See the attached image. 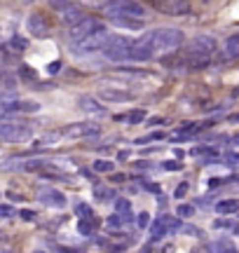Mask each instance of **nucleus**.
Masks as SVG:
<instances>
[{
  "label": "nucleus",
  "instance_id": "nucleus-1",
  "mask_svg": "<svg viewBox=\"0 0 239 253\" xmlns=\"http://www.w3.org/2000/svg\"><path fill=\"white\" fill-rule=\"evenodd\" d=\"M148 40H150L153 52H155V49L174 52L176 47H181V42H183V33H181L178 28H157V31H150V33H148Z\"/></svg>",
  "mask_w": 239,
  "mask_h": 253
},
{
  "label": "nucleus",
  "instance_id": "nucleus-2",
  "mask_svg": "<svg viewBox=\"0 0 239 253\" xmlns=\"http://www.w3.org/2000/svg\"><path fill=\"white\" fill-rule=\"evenodd\" d=\"M108 31L106 28H96L92 36H87L84 40H80L78 45H73V52H78V54H89V52H99V49H103V45H106V40H108Z\"/></svg>",
  "mask_w": 239,
  "mask_h": 253
},
{
  "label": "nucleus",
  "instance_id": "nucleus-3",
  "mask_svg": "<svg viewBox=\"0 0 239 253\" xmlns=\"http://www.w3.org/2000/svg\"><path fill=\"white\" fill-rule=\"evenodd\" d=\"M96 28H101V24H99V19L94 17H82L75 26H71V31H68V38H71V42L73 45H78L80 40H84L87 36H92Z\"/></svg>",
  "mask_w": 239,
  "mask_h": 253
},
{
  "label": "nucleus",
  "instance_id": "nucleus-4",
  "mask_svg": "<svg viewBox=\"0 0 239 253\" xmlns=\"http://www.w3.org/2000/svg\"><path fill=\"white\" fill-rule=\"evenodd\" d=\"M129 59H134V61H148V59H153V47H150L148 33L129 45Z\"/></svg>",
  "mask_w": 239,
  "mask_h": 253
},
{
  "label": "nucleus",
  "instance_id": "nucleus-5",
  "mask_svg": "<svg viewBox=\"0 0 239 253\" xmlns=\"http://www.w3.org/2000/svg\"><path fill=\"white\" fill-rule=\"evenodd\" d=\"M213 49H216V40L209 36H197L188 45V52L193 56H206V59H209V54H211Z\"/></svg>",
  "mask_w": 239,
  "mask_h": 253
},
{
  "label": "nucleus",
  "instance_id": "nucleus-6",
  "mask_svg": "<svg viewBox=\"0 0 239 253\" xmlns=\"http://www.w3.org/2000/svg\"><path fill=\"white\" fill-rule=\"evenodd\" d=\"M101 129L92 122H78V125H71L61 129V136H68V138H84V136H99Z\"/></svg>",
  "mask_w": 239,
  "mask_h": 253
},
{
  "label": "nucleus",
  "instance_id": "nucleus-7",
  "mask_svg": "<svg viewBox=\"0 0 239 253\" xmlns=\"http://www.w3.org/2000/svg\"><path fill=\"white\" fill-rule=\"evenodd\" d=\"M28 136V129L17 122H2L0 120V138L2 141H21Z\"/></svg>",
  "mask_w": 239,
  "mask_h": 253
},
{
  "label": "nucleus",
  "instance_id": "nucleus-8",
  "mask_svg": "<svg viewBox=\"0 0 239 253\" xmlns=\"http://www.w3.org/2000/svg\"><path fill=\"white\" fill-rule=\"evenodd\" d=\"M28 31H31L36 38H45L47 33H49V21H47L45 14L33 12V14L28 17Z\"/></svg>",
  "mask_w": 239,
  "mask_h": 253
},
{
  "label": "nucleus",
  "instance_id": "nucleus-9",
  "mask_svg": "<svg viewBox=\"0 0 239 253\" xmlns=\"http://www.w3.org/2000/svg\"><path fill=\"white\" fill-rule=\"evenodd\" d=\"M38 199H40L42 204H47V207H56V209H64L66 207L64 192H59V190H54V188L40 190V192H38Z\"/></svg>",
  "mask_w": 239,
  "mask_h": 253
},
{
  "label": "nucleus",
  "instance_id": "nucleus-10",
  "mask_svg": "<svg viewBox=\"0 0 239 253\" xmlns=\"http://www.w3.org/2000/svg\"><path fill=\"white\" fill-rule=\"evenodd\" d=\"M157 9H162L164 14H174V17H178V14H188L190 12V5L188 2H183V0H166V2H155Z\"/></svg>",
  "mask_w": 239,
  "mask_h": 253
},
{
  "label": "nucleus",
  "instance_id": "nucleus-11",
  "mask_svg": "<svg viewBox=\"0 0 239 253\" xmlns=\"http://www.w3.org/2000/svg\"><path fill=\"white\" fill-rule=\"evenodd\" d=\"M78 103H80V108H82L84 113H89V115H96V118H103V115H106V108H103L94 96H80Z\"/></svg>",
  "mask_w": 239,
  "mask_h": 253
},
{
  "label": "nucleus",
  "instance_id": "nucleus-12",
  "mask_svg": "<svg viewBox=\"0 0 239 253\" xmlns=\"http://www.w3.org/2000/svg\"><path fill=\"white\" fill-rule=\"evenodd\" d=\"M99 96H101L103 101H108V103H122V101L134 99V94H131V91H122V89H101Z\"/></svg>",
  "mask_w": 239,
  "mask_h": 253
},
{
  "label": "nucleus",
  "instance_id": "nucleus-13",
  "mask_svg": "<svg viewBox=\"0 0 239 253\" xmlns=\"http://www.w3.org/2000/svg\"><path fill=\"white\" fill-rule=\"evenodd\" d=\"M59 141H61V131H47V134H42L40 138H36L33 145H36V148H52V145H56Z\"/></svg>",
  "mask_w": 239,
  "mask_h": 253
},
{
  "label": "nucleus",
  "instance_id": "nucleus-14",
  "mask_svg": "<svg viewBox=\"0 0 239 253\" xmlns=\"http://www.w3.org/2000/svg\"><path fill=\"white\" fill-rule=\"evenodd\" d=\"M115 209H118V216L122 218V223H131V220H134L131 202H129V199H115Z\"/></svg>",
  "mask_w": 239,
  "mask_h": 253
},
{
  "label": "nucleus",
  "instance_id": "nucleus-15",
  "mask_svg": "<svg viewBox=\"0 0 239 253\" xmlns=\"http://www.w3.org/2000/svg\"><path fill=\"white\" fill-rule=\"evenodd\" d=\"M113 24L120 26V28H129V31H141V28H143V21H138V19H129V17L113 19Z\"/></svg>",
  "mask_w": 239,
  "mask_h": 253
},
{
  "label": "nucleus",
  "instance_id": "nucleus-16",
  "mask_svg": "<svg viewBox=\"0 0 239 253\" xmlns=\"http://www.w3.org/2000/svg\"><path fill=\"white\" fill-rule=\"evenodd\" d=\"M80 19H82V12H80L78 5H71V7L64 12V24H68V26H75Z\"/></svg>",
  "mask_w": 239,
  "mask_h": 253
},
{
  "label": "nucleus",
  "instance_id": "nucleus-17",
  "mask_svg": "<svg viewBox=\"0 0 239 253\" xmlns=\"http://www.w3.org/2000/svg\"><path fill=\"white\" fill-rule=\"evenodd\" d=\"M239 54V36H230L228 42H225V56L228 59H235Z\"/></svg>",
  "mask_w": 239,
  "mask_h": 253
},
{
  "label": "nucleus",
  "instance_id": "nucleus-18",
  "mask_svg": "<svg viewBox=\"0 0 239 253\" xmlns=\"http://www.w3.org/2000/svg\"><path fill=\"white\" fill-rule=\"evenodd\" d=\"M237 207H239L237 199H223V202L216 204V211H218V213H235Z\"/></svg>",
  "mask_w": 239,
  "mask_h": 253
},
{
  "label": "nucleus",
  "instance_id": "nucleus-19",
  "mask_svg": "<svg viewBox=\"0 0 239 253\" xmlns=\"http://www.w3.org/2000/svg\"><path fill=\"white\" fill-rule=\"evenodd\" d=\"M94 197L99 199V202H108V199L115 197V190L103 188V185H96V188H94Z\"/></svg>",
  "mask_w": 239,
  "mask_h": 253
},
{
  "label": "nucleus",
  "instance_id": "nucleus-20",
  "mask_svg": "<svg viewBox=\"0 0 239 253\" xmlns=\"http://www.w3.org/2000/svg\"><path fill=\"white\" fill-rule=\"evenodd\" d=\"M14 110H21V113H36V110H40V103H36V101H17V103H14Z\"/></svg>",
  "mask_w": 239,
  "mask_h": 253
},
{
  "label": "nucleus",
  "instance_id": "nucleus-21",
  "mask_svg": "<svg viewBox=\"0 0 239 253\" xmlns=\"http://www.w3.org/2000/svg\"><path fill=\"white\" fill-rule=\"evenodd\" d=\"M78 230H80L82 235H92L94 230H96V218H82L80 225H78Z\"/></svg>",
  "mask_w": 239,
  "mask_h": 253
},
{
  "label": "nucleus",
  "instance_id": "nucleus-22",
  "mask_svg": "<svg viewBox=\"0 0 239 253\" xmlns=\"http://www.w3.org/2000/svg\"><path fill=\"white\" fill-rule=\"evenodd\" d=\"M113 167H115V164H113L111 160H96V162H94V171H99V173H111Z\"/></svg>",
  "mask_w": 239,
  "mask_h": 253
},
{
  "label": "nucleus",
  "instance_id": "nucleus-23",
  "mask_svg": "<svg viewBox=\"0 0 239 253\" xmlns=\"http://www.w3.org/2000/svg\"><path fill=\"white\" fill-rule=\"evenodd\" d=\"M159 223L164 225V230H166V232H169V230H178V225H181V223H178V218L169 216V213H164V216L159 218Z\"/></svg>",
  "mask_w": 239,
  "mask_h": 253
},
{
  "label": "nucleus",
  "instance_id": "nucleus-24",
  "mask_svg": "<svg viewBox=\"0 0 239 253\" xmlns=\"http://www.w3.org/2000/svg\"><path fill=\"white\" fill-rule=\"evenodd\" d=\"M143 120H146V110H131V113L127 115L129 125H141Z\"/></svg>",
  "mask_w": 239,
  "mask_h": 253
},
{
  "label": "nucleus",
  "instance_id": "nucleus-25",
  "mask_svg": "<svg viewBox=\"0 0 239 253\" xmlns=\"http://www.w3.org/2000/svg\"><path fill=\"white\" fill-rule=\"evenodd\" d=\"M209 66V59L206 56H190V68L199 71V68H206Z\"/></svg>",
  "mask_w": 239,
  "mask_h": 253
},
{
  "label": "nucleus",
  "instance_id": "nucleus-26",
  "mask_svg": "<svg viewBox=\"0 0 239 253\" xmlns=\"http://www.w3.org/2000/svg\"><path fill=\"white\" fill-rule=\"evenodd\" d=\"M178 232L190 235V237H204L202 230H199V227H195V225H178Z\"/></svg>",
  "mask_w": 239,
  "mask_h": 253
},
{
  "label": "nucleus",
  "instance_id": "nucleus-27",
  "mask_svg": "<svg viewBox=\"0 0 239 253\" xmlns=\"http://www.w3.org/2000/svg\"><path fill=\"white\" fill-rule=\"evenodd\" d=\"M45 167H47L45 160H31V162L24 164V169H26V171H40V169H45Z\"/></svg>",
  "mask_w": 239,
  "mask_h": 253
},
{
  "label": "nucleus",
  "instance_id": "nucleus-28",
  "mask_svg": "<svg viewBox=\"0 0 239 253\" xmlns=\"http://www.w3.org/2000/svg\"><path fill=\"white\" fill-rule=\"evenodd\" d=\"M195 213V207L193 204H181V207L176 209V216H181V218H190Z\"/></svg>",
  "mask_w": 239,
  "mask_h": 253
},
{
  "label": "nucleus",
  "instance_id": "nucleus-29",
  "mask_svg": "<svg viewBox=\"0 0 239 253\" xmlns=\"http://www.w3.org/2000/svg\"><path fill=\"white\" fill-rule=\"evenodd\" d=\"M19 75L26 78V80H38V73L33 71L31 66H21V68H19Z\"/></svg>",
  "mask_w": 239,
  "mask_h": 253
},
{
  "label": "nucleus",
  "instance_id": "nucleus-30",
  "mask_svg": "<svg viewBox=\"0 0 239 253\" xmlns=\"http://www.w3.org/2000/svg\"><path fill=\"white\" fill-rule=\"evenodd\" d=\"M9 45L14 47V52H24V49H26V40H24V38H19V36H14L12 40H9Z\"/></svg>",
  "mask_w": 239,
  "mask_h": 253
},
{
  "label": "nucleus",
  "instance_id": "nucleus-31",
  "mask_svg": "<svg viewBox=\"0 0 239 253\" xmlns=\"http://www.w3.org/2000/svg\"><path fill=\"white\" fill-rule=\"evenodd\" d=\"M75 213L82 218H92V209H89V204H75Z\"/></svg>",
  "mask_w": 239,
  "mask_h": 253
},
{
  "label": "nucleus",
  "instance_id": "nucleus-32",
  "mask_svg": "<svg viewBox=\"0 0 239 253\" xmlns=\"http://www.w3.org/2000/svg\"><path fill=\"white\" fill-rule=\"evenodd\" d=\"M150 232H153V239H162V237L166 235L164 225H162V223H159V220H157L155 225H153V230H150Z\"/></svg>",
  "mask_w": 239,
  "mask_h": 253
},
{
  "label": "nucleus",
  "instance_id": "nucleus-33",
  "mask_svg": "<svg viewBox=\"0 0 239 253\" xmlns=\"http://www.w3.org/2000/svg\"><path fill=\"white\" fill-rule=\"evenodd\" d=\"M162 169H166V171H178V169H183V164L176 162V160H166V162L162 164Z\"/></svg>",
  "mask_w": 239,
  "mask_h": 253
},
{
  "label": "nucleus",
  "instance_id": "nucleus-34",
  "mask_svg": "<svg viewBox=\"0 0 239 253\" xmlns=\"http://www.w3.org/2000/svg\"><path fill=\"white\" fill-rule=\"evenodd\" d=\"M106 225H108V227H120V225H122V218H120L118 213H113V216H108Z\"/></svg>",
  "mask_w": 239,
  "mask_h": 253
},
{
  "label": "nucleus",
  "instance_id": "nucleus-35",
  "mask_svg": "<svg viewBox=\"0 0 239 253\" xmlns=\"http://www.w3.org/2000/svg\"><path fill=\"white\" fill-rule=\"evenodd\" d=\"M14 216V209L7 207V204H0V218H12Z\"/></svg>",
  "mask_w": 239,
  "mask_h": 253
},
{
  "label": "nucleus",
  "instance_id": "nucleus-36",
  "mask_svg": "<svg viewBox=\"0 0 239 253\" xmlns=\"http://www.w3.org/2000/svg\"><path fill=\"white\" fill-rule=\"evenodd\" d=\"M150 225V213L143 211V213H138V227H148Z\"/></svg>",
  "mask_w": 239,
  "mask_h": 253
},
{
  "label": "nucleus",
  "instance_id": "nucleus-37",
  "mask_svg": "<svg viewBox=\"0 0 239 253\" xmlns=\"http://www.w3.org/2000/svg\"><path fill=\"white\" fill-rule=\"evenodd\" d=\"M185 192H188V183H181V185L176 188L174 197H176V199H181V197H185Z\"/></svg>",
  "mask_w": 239,
  "mask_h": 253
},
{
  "label": "nucleus",
  "instance_id": "nucleus-38",
  "mask_svg": "<svg viewBox=\"0 0 239 253\" xmlns=\"http://www.w3.org/2000/svg\"><path fill=\"white\" fill-rule=\"evenodd\" d=\"M59 71H61V61H52L47 66V73H49V75H54V73H59Z\"/></svg>",
  "mask_w": 239,
  "mask_h": 253
},
{
  "label": "nucleus",
  "instance_id": "nucleus-39",
  "mask_svg": "<svg viewBox=\"0 0 239 253\" xmlns=\"http://www.w3.org/2000/svg\"><path fill=\"white\" fill-rule=\"evenodd\" d=\"M19 216L24 218V220H33V218H36V213H33L31 209H21V211H19Z\"/></svg>",
  "mask_w": 239,
  "mask_h": 253
},
{
  "label": "nucleus",
  "instance_id": "nucleus-40",
  "mask_svg": "<svg viewBox=\"0 0 239 253\" xmlns=\"http://www.w3.org/2000/svg\"><path fill=\"white\" fill-rule=\"evenodd\" d=\"M71 7V2H52V9H59V12H66Z\"/></svg>",
  "mask_w": 239,
  "mask_h": 253
},
{
  "label": "nucleus",
  "instance_id": "nucleus-41",
  "mask_svg": "<svg viewBox=\"0 0 239 253\" xmlns=\"http://www.w3.org/2000/svg\"><path fill=\"white\" fill-rule=\"evenodd\" d=\"M146 190H148V192H155V195H157V192H159L162 188H159L157 183H146Z\"/></svg>",
  "mask_w": 239,
  "mask_h": 253
},
{
  "label": "nucleus",
  "instance_id": "nucleus-42",
  "mask_svg": "<svg viewBox=\"0 0 239 253\" xmlns=\"http://www.w3.org/2000/svg\"><path fill=\"white\" fill-rule=\"evenodd\" d=\"M111 181H113V183H124L127 178H124L122 173H113V178H111Z\"/></svg>",
  "mask_w": 239,
  "mask_h": 253
},
{
  "label": "nucleus",
  "instance_id": "nucleus-43",
  "mask_svg": "<svg viewBox=\"0 0 239 253\" xmlns=\"http://www.w3.org/2000/svg\"><path fill=\"white\" fill-rule=\"evenodd\" d=\"M176 251V246L174 244H166L164 246V249H162V251H159V253H174Z\"/></svg>",
  "mask_w": 239,
  "mask_h": 253
},
{
  "label": "nucleus",
  "instance_id": "nucleus-44",
  "mask_svg": "<svg viewBox=\"0 0 239 253\" xmlns=\"http://www.w3.org/2000/svg\"><path fill=\"white\" fill-rule=\"evenodd\" d=\"M213 225H216V227H228V225H230V220H216Z\"/></svg>",
  "mask_w": 239,
  "mask_h": 253
},
{
  "label": "nucleus",
  "instance_id": "nucleus-45",
  "mask_svg": "<svg viewBox=\"0 0 239 253\" xmlns=\"http://www.w3.org/2000/svg\"><path fill=\"white\" fill-rule=\"evenodd\" d=\"M127 157H129V153H127V150H120V153H118V160H122V162H124Z\"/></svg>",
  "mask_w": 239,
  "mask_h": 253
},
{
  "label": "nucleus",
  "instance_id": "nucleus-46",
  "mask_svg": "<svg viewBox=\"0 0 239 253\" xmlns=\"http://www.w3.org/2000/svg\"><path fill=\"white\" fill-rule=\"evenodd\" d=\"M228 164H237V155H235V153L228 155Z\"/></svg>",
  "mask_w": 239,
  "mask_h": 253
},
{
  "label": "nucleus",
  "instance_id": "nucleus-47",
  "mask_svg": "<svg viewBox=\"0 0 239 253\" xmlns=\"http://www.w3.org/2000/svg\"><path fill=\"white\" fill-rule=\"evenodd\" d=\"M162 122H164L162 118H153V120H150V125H162Z\"/></svg>",
  "mask_w": 239,
  "mask_h": 253
},
{
  "label": "nucleus",
  "instance_id": "nucleus-48",
  "mask_svg": "<svg viewBox=\"0 0 239 253\" xmlns=\"http://www.w3.org/2000/svg\"><path fill=\"white\" fill-rule=\"evenodd\" d=\"M0 253H14L12 249H7V246H0Z\"/></svg>",
  "mask_w": 239,
  "mask_h": 253
},
{
  "label": "nucleus",
  "instance_id": "nucleus-49",
  "mask_svg": "<svg viewBox=\"0 0 239 253\" xmlns=\"http://www.w3.org/2000/svg\"><path fill=\"white\" fill-rule=\"evenodd\" d=\"M5 115H7V113H5V110L0 108V118H5Z\"/></svg>",
  "mask_w": 239,
  "mask_h": 253
},
{
  "label": "nucleus",
  "instance_id": "nucleus-50",
  "mask_svg": "<svg viewBox=\"0 0 239 253\" xmlns=\"http://www.w3.org/2000/svg\"><path fill=\"white\" fill-rule=\"evenodd\" d=\"M33 253H42V251H33Z\"/></svg>",
  "mask_w": 239,
  "mask_h": 253
}]
</instances>
